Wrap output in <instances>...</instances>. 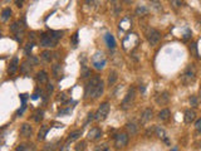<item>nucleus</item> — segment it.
Listing matches in <instances>:
<instances>
[{"label":"nucleus","mask_w":201,"mask_h":151,"mask_svg":"<svg viewBox=\"0 0 201 151\" xmlns=\"http://www.w3.org/2000/svg\"><path fill=\"white\" fill-rule=\"evenodd\" d=\"M195 129H196L199 132H201V118L197 120V121L195 122Z\"/></svg>","instance_id":"41"},{"label":"nucleus","mask_w":201,"mask_h":151,"mask_svg":"<svg viewBox=\"0 0 201 151\" xmlns=\"http://www.w3.org/2000/svg\"><path fill=\"white\" fill-rule=\"evenodd\" d=\"M77 42H78V33H75L73 35V40H72V43H73V47L77 46Z\"/></svg>","instance_id":"43"},{"label":"nucleus","mask_w":201,"mask_h":151,"mask_svg":"<svg viewBox=\"0 0 201 151\" xmlns=\"http://www.w3.org/2000/svg\"><path fill=\"white\" fill-rule=\"evenodd\" d=\"M81 136H82V130H75V131L71 132V133L68 135L67 141H65V146H68L69 144L73 142V141H77V140H78Z\"/></svg>","instance_id":"9"},{"label":"nucleus","mask_w":201,"mask_h":151,"mask_svg":"<svg viewBox=\"0 0 201 151\" xmlns=\"http://www.w3.org/2000/svg\"><path fill=\"white\" fill-rule=\"evenodd\" d=\"M33 47H34V43H28L25 48H24V52H25L26 56H29L30 52H32V49H33Z\"/></svg>","instance_id":"35"},{"label":"nucleus","mask_w":201,"mask_h":151,"mask_svg":"<svg viewBox=\"0 0 201 151\" xmlns=\"http://www.w3.org/2000/svg\"><path fill=\"white\" fill-rule=\"evenodd\" d=\"M128 142V135L127 133H118L114 136V147L116 149H122L127 145Z\"/></svg>","instance_id":"8"},{"label":"nucleus","mask_w":201,"mask_h":151,"mask_svg":"<svg viewBox=\"0 0 201 151\" xmlns=\"http://www.w3.org/2000/svg\"><path fill=\"white\" fill-rule=\"evenodd\" d=\"M146 35H147L148 43H150L151 46H156V44L160 42V39H161L160 32H158L157 29H155V28H150V29H148Z\"/></svg>","instance_id":"5"},{"label":"nucleus","mask_w":201,"mask_h":151,"mask_svg":"<svg viewBox=\"0 0 201 151\" xmlns=\"http://www.w3.org/2000/svg\"><path fill=\"white\" fill-rule=\"evenodd\" d=\"M140 91H141V92H145V87H143V86H142V87H140Z\"/></svg>","instance_id":"50"},{"label":"nucleus","mask_w":201,"mask_h":151,"mask_svg":"<svg viewBox=\"0 0 201 151\" xmlns=\"http://www.w3.org/2000/svg\"><path fill=\"white\" fill-rule=\"evenodd\" d=\"M30 71H32V64L29 62H24V63L20 66V72L23 74H29Z\"/></svg>","instance_id":"20"},{"label":"nucleus","mask_w":201,"mask_h":151,"mask_svg":"<svg viewBox=\"0 0 201 151\" xmlns=\"http://www.w3.org/2000/svg\"><path fill=\"white\" fill-rule=\"evenodd\" d=\"M172 4L176 5V6H181L182 5V1H172Z\"/></svg>","instance_id":"49"},{"label":"nucleus","mask_w":201,"mask_h":151,"mask_svg":"<svg viewBox=\"0 0 201 151\" xmlns=\"http://www.w3.org/2000/svg\"><path fill=\"white\" fill-rule=\"evenodd\" d=\"M170 101V96H168V93L167 92H162V93H160L156 97V103L157 105H166L167 102Z\"/></svg>","instance_id":"13"},{"label":"nucleus","mask_w":201,"mask_h":151,"mask_svg":"<svg viewBox=\"0 0 201 151\" xmlns=\"http://www.w3.org/2000/svg\"><path fill=\"white\" fill-rule=\"evenodd\" d=\"M33 120L35 122H40L41 120H43V111H40V110H38V111L34 113V116H33Z\"/></svg>","instance_id":"28"},{"label":"nucleus","mask_w":201,"mask_h":151,"mask_svg":"<svg viewBox=\"0 0 201 151\" xmlns=\"http://www.w3.org/2000/svg\"><path fill=\"white\" fill-rule=\"evenodd\" d=\"M100 82H102V80H100L99 77H93L89 80V82L87 83V86H86V91H84V96L86 97H91L93 91L97 88V86H98Z\"/></svg>","instance_id":"4"},{"label":"nucleus","mask_w":201,"mask_h":151,"mask_svg":"<svg viewBox=\"0 0 201 151\" xmlns=\"http://www.w3.org/2000/svg\"><path fill=\"white\" fill-rule=\"evenodd\" d=\"M50 92H53V84H48L47 86V93H50Z\"/></svg>","instance_id":"45"},{"label":"nucleus","mask_w":201,"mask_h":151,"mask_svg":"<svg viewBox=\"0 0 201 151\" xmlns=\"http://www.w3.org/2000/svg\"><path fill=\"white\" fill-rule=\"evenodd\" d=\"M103 91H105V83H103V82H100V83L97 86V88L94 91H93V93H92V96L91 97L92 98H98V97H100V96L103 95Z\"/></svg>","instance_id":"15"},{"label":"nucleus","mask_w":201,"mask_h":151,"mask_svg":"<svg viewBox=\"0 0 201 151\" xmlns=\"http://www.w3.org/2000/svg\"><path fill=\"white\" fill-rule=\"evenodd\" d=\"M10 16H12V9L10 8H5L4 10L1 12V20L3 22H6Z\"/></svg>","instance_id":"25"},{"label":"nucleus","mask_w":201,"mask_h":151,"mask_svg":"<svg viewBox=\"0 0 201 151\" xmlns=\"http://www.w3.org/2000/svg\"><path fill=\"white\" fill-rule=\"evenodd\" d=\"M126 129H127V131L130 132L131 135H134V133L137 132V126H136V123H134V122H128L126 125Z\"/></svg>","instance_id":"26"},{"label":"nucleus","mask_w":201,"mask_h":151,"mask_svg":"<svg viewBox=\"0 0 201 151\" xmlns=\"http://www.w3.org/2000/svg\"><path fill=\"white\" fill-rule=\"evenodd\" d=\"M15 151H28V145H25V144H20V145L15 149Z\"/></svg>","instance_id":"39"},{"label":"nucleus","mask_w":201,"mask_h":151,"mask_svg":"<svg viewBox=\"0 0 201 151\" xmlns=\"http://www.w3.org/2000/svg\"><path fill=\"white\" fill-rule=\"evenodd\" d=\"M25 108H26V106H25V105H23V106H22V108H20L19 111H18V115H22V113L24 112V110H25Z\"/></svg>","instance_id":"47"},{"label":"nucleus","mask_w":201,"mask_h":151,"mask_svg":"<svg viewBox=\"0 0 201 151\" xmlns=\"http://www.w3.org/2000/svg\"><path fill=\"white\" fill-rule=\"evenodd\" d=\"M10 30H12V33H14L15 35H18V37H16V40H19V35L22 37L23 33H24V30H25V23L22 22V20H18V22H15V23L12 24Z\"/></svg>","instance_id":"6"},{"label":"nucleus","mask_w":201,"mask_h":151,"mask_svg":"<svg viewBox=\"0 0 201 151\" xmlns=\"http://www.w3.org/2000/svg\"><path fill=\"white\" fill-rule=\"evenodd\" d=\"M32 132H33V130H32V126L29 125V123H23L22 125V127H20V135H22L23 137H30L32 136Z\"/></svg>","instance_id":"11"},{"label":"nucleus","mask_w":201,"mask_h":151,"mask_svg":"<svg viewBox=\"0 0 201 151\" xmlns=\"http://www.w3.org/2000/svg\"><path fill=\"white\" fill-rule=\"evenodd\" d=\"M109 113V103L108 102H105V103H102L97 110V112L94 113V120L96 121H105L107 118V116H108Z\"/></svg>","instance_id":"2"},{"label":"nucleus","mask_w":201,"mask_h":151,"mask_svg":"<svg viewBox=\"0 0 201 151\" xmlns=\"http://www.w3.org/2000/svg\"><path fill=\"white\" fill-rule=\"evenodd\" d=\"M40 46L41 47H45V48H52V47H55L57 46V40L54 39L52 35L49 34H41V38H40Z\"/></svg>","instance_id":"7"},{"label":"nucleus","mask_w":201,"mask_h":151,"mask_svg":"<svg viewBox=\"0 0 201 151\" xmlns=\"http://www.w3.org/2000/svg\"><path fill=\"white\" fill-rule=\"evenodd\" d=\"M40 57L44 62H50L53 59V53H52L50 50H44V52L40 54Z\"/></svg>","instance_id":"23"},{"label":"nucleus","mask_w":201,"mask_h":151,"mask_svg":"<svg viewBox=\"0 0 201 151\" xmlns=\"http://www.w3.org/2000/svg\"><path fill=\"white\" fill-rule=\"evenodd\" d=\"M190 50L194 53V56L195 57H199V53H197V46H196V43H192L191 46H190Z\"/></svg>","instance_id":"36"},{"label":"nucleus","mask_w":201,"mask_h":151,"mask_svg":"<svg viewBox=\"0 0 201 151\" xmlns=\"http://www.w3.org/2000/svg\"><path fill=\"white\" fill-rule=\"evenodd\" d=\"M170 116H171V112H170L168 108H165V110H161L160 113H158V118L161 120V121H166Z\"/></svg>","instance_id":"21"},{"label":"nucleus","mask_w":201,"mask_h":151,"mask_svg":"<svg viewBox=\"0 0 201 151\" xmlns=\"http://www.w3.org/2000/svg\"><path fill=\"white\" fill-rule=\"evenodd\" d=\"M171 151H177V147H174V149H172Z\"/></svg>","instance_id":"51"},{"label":"nucleus","mask_w":201,"mask_h":151,"mask_svg":"<svg viewBox=\"0 0 201 151\" xmlns=\"http://www.w3.org/2000/svg\"><path fill=\"white\" fill-rule=\"evenodd\" d=\"M84 149H86V141L78 142L77 145H75V147H74L75 151H84Z\"/></svg>","instance_id":"33"},{"label":"nucleus","mask_w":201,"mask_h":151,"mask_svg":"<svg viewBox=\"0 0 201 151\" xmlns=\"http://www.w3.org/2000/svg\"><path fill=\"white\" fill-rule=\"evenodd\" d=\"M26 96L25 93H23V95H20V98H22V101H23V105H25V101H26Z\"/></svg>","instance_id":"46"},{"label":"nucleus","mask_w":201,"mask_h":151,"mask_svg":"<svg viewBox=\"0 0 201 151\" xmlns=\"http://www.w3.org/2000/svg\"><path fill=\"white\" fill-rule=\"evenodd\" d=\"M195 118H196V113L194 110H187V111H185V117H183V120H185L186 123H191Z\"/></svg>","instance_id":"17"},{"label":"nucleus","mask_w":201,"mask_h":151,"mask_svg":"<svg viewBox=\"0 0 201 151\" xmlns=\"http://www.w3.org/2000/svg\"><path fill=\"white\" fill-rule=\"evenodd\" d=\"M106 64V59L103 61H93V66H94L96 69H102Z\"/></svg>","instance_id":"27"},{"label":"nucleus","mask_w":201,"mask_h":151,"mask_svg":"<svg viewBox=\"0 0 201 151\" xmlns=\"http://www.w3.org/2000/svg\"><path fill=\"white\" fill-rule=\"evenodd\" d=\"M190 103H191V106H194V107L197 106V97L196 96H192V97L190 98Z\"/></svg>","instance_id":"40"},{"label":"nucleus","mask_w":201,"mask_h":151,"mask_svg":"<svg viewBox=\"0 0 201 151\" xmlns=\"http://www.w3.org/2000/svg\"><path fill=\"white\" fill-rule=\"evenodd\" d=\"M35 80H37L38 83H40V84L47 83V82H48V74H47V72H44V71L38 72L37 76H35Z\"/></svg>","instance_id":"16"},{"label":"nucleus","mask_w":201,"mask_h":151,"mask_svg":"<svg viewBox=\"0 0 201 151\" xmlns=\"http://www.w3.org/2000/svg\"><path fill=\"white\" fill-rule=\"evenodd\" d=\"M91 76V71L87 68V66H82V77L83 78H87Z\"/></svg>","instance_id":"32"},{"label":"nucleus","mask_w":201,"mask_h":151,"mask_svg":"<svg viewBox=\"0 0 201 151\" xmlns=\"http://www.w3.org/2000/svg\"><path fill=\"white\" fill-rule=\"evenodd\" d=\"M134 96H136V90H134L133 87H131L127 92L126 97H124L123 101H122V105H121L122 110H128L131 107V105H132L133 101H134Z\"/></svg>","instance_id":"3"},{"label":"nucleus","mask_w":201,"mask_h":151,"mask_svg":"<svg viewBox=\"0 0 201 151\" xmlns=\"http://www.w3.org/2000/svg\"><path fill=\"white\" fill-rule=\"evenodd\" d=\"M151 118H152V110H151V108H146L143 112H142V115H141V120H140L141 125H145V123H147Z\"/></svg>","instance_id":"12"},{"label":"nucleus","mask_w":201,"mask_h":151,"mask_svg":"<svg viewBox=\"0 0 201 151\" xmlns=\"http://www.w3.org/2000/svg\"><path fill=\"white\" fill-rule=\"evenodd\" d=\"M106 42H107V44H108V47L111 48V49H113L114 47H116V42H114V38H113V35L112 34H106Z\"/></svg>","instance_id":"24"},{"label":"nucleus","mask_w":201,"mask_h":151,"mask_svg":"<svg viewBox=\"0 0 201 151\" xmlns=\"http://www.w3.org/2000/svg\"><path fill=\"white\" fill-rule=\"evenodd\" d=\"M54 150H55V144L54 142H48L43 149V151H54Z\"/></svg>","instance_id":"34"},{"label":"nucleus","mask_w":201,"mask_h":151,"mask_svg":"<svg viewBox=\"0 0 201 151\" xmlns=\"http://www.w3.org/2000/svg\"><path fill=\"white\" fill-rule=\"evenodd\" d=\"M116 80H117V73L114 71H111L109 72V77H108V83L113 84L114 82H116Z\"/></svg>","instance_id":"30"},{"label":"nucleus","mask_w":201,"mask_h":151,"mask_svg":"<svg viewBox=\"0 0 201 151\" xmlns=\"http://www.w3.org/2000/svg\"><path fill=\"white\" fill-rule=\"evenodd\" d=\"M155 133L160 137V139H165V141L168 142V140L166 139V132H165V130L162 127H160V126H155Z\"/></svg>","instance_id":"19"},{"label":"nucleus","mask_w":201,"mask_h":151,"mask_svg":"<svg viewBox=\"0 0 201 151\" xmlns=\"http://www.w3.org/2000/svg\"><path fill=\"white\" fill-rule=\"evenodd\" d=\"M15 4H16V6H19V8H22V6H23V1H22V0H20V1H19V0H16V1H15Z\"/></svg>","instance_id":"48"},{"label":"nucleus","mask_w":201,"mask_h":151,"mask_svg":"<svg viewBox=\"0 0 201 151\" xmlns=\"http://www.w3.org/2000/svg\"><path fill=\"white\" fill-rule=\"evenodd\" d=\"M67 96H65V93H60L59 95V97L57 98V101L58 102H62V103H65V102H67Z\"/></svg>","instance_id":"38"},{"label":"nucleus","mask_w":201,"mask_h":151,"mask_svg":"<svg viewBox=\"0 0 201 151\" xmlns=\"http://www.w3.org/2000/svg\"><path fill=\"white\" fill-rule=\"evenodd\" d=\"M72 112V108H65V110H63V111H59V113L58 115H68V113H71Z\"/></svg>","instance_id":"42"},{"label":"nucleus","mask_w":201,"mask_h":151,"mask_svg":"<svg viewBox=\"0 0 201 151\" xmlns=\"http://www.w3.org/2000/svg\"><path fill=\"white\" fill-rule=\"evenodd\" d=\"M48 34H49V35H52V37H53L54 39L58 42V40H59L60 38H62V34H63V33H62V32H55V30H50V32L48 33Z\"/></svg>","instance_id":"31"},{"label":"nucleus","mask_w":201,"mask_h":151,"mask_svg":"<svg viewBox=\"0 0 201 151\" xmlns=\"http://www.w3.org/2000/svg\"><path fill=\"white\" fill-rule=\"evenodd\" d=\"M94 151H108V146H107V144H102V145L97 146Z\"/></svg>","instance_id":"37"},{"label":"nucleus","mask_w":201,"mask_h":151,"mask_svg":"<svg viewBox=\"0 0 201 151\" xmlns=\"http://www.w3.org/2000/svg\"><path fill=\"white\" fill-rule=\"evenodd\" d=\"M196 80V69H195V64H189V67L186 68V71L183 72V74L181 76V82L185 86L191 84L192 82H195Z\"/></svg>","instance_id":"1"},{"label":"nucleus","mask_w":201,"mask_h":151,"mask_svg":"<svg viewBox=\"0 0 201 151\" xmlns=\"http://www.w3.org/2000/svg\"><path fill=\"white\" fill-rule=\"evenodd\" d=\"M52 72H53V76L55 78H59L62 76V66L58 64V63H55L53 66V68H52Z\"/></svg>","instance_id":"22"},{"label":"nucleus","mask_w":201,"mask_h":151,"mask_svg":"<svg viewBox=\"0 0 201 151\" xmlns=\"http://www.w3.org/2000/svg\"><path fill=\"white\" fill-rule=\"evenodd\" d=\"M18 67H19V59H18V57H14L12 62H10V64H9V68H8V72H9V74H14L16 71H18Z\"/></svg>","instance_id":"14"},{"label":"nucleus","mask_w":201,"mask_h":151,"mask_svg":"<svg viewBox=\"0 0 201 151\" xmlns=\"http://www.w3.org/2000/svg\"><path fill=\"white\" fill-rule=\"evenodd\" d=\"M100 136H102V131H100V129L93 127V129H91V131L88 132V136L87 137L91 140V141H96V140H98Z\"/></svg>","instance_id":"10"},{"label":"nucleus","mask_w":201,"mask_h":151,"mask_svg":"<svg viewBox=\"0 0 201 151\" xmlns=\"http://www.w3.org/2000/svg\"><path fill=\"white\" fill-rule=\"evenodd\" d=\"M48 131H49V126H48V125L41 126L40 130H39V132H38V140H39V141H41V140L45 139Z\"/></svg>","instance_id":"18"},{"label":"nucleus","mask_w":201,"mask_h":151,"mask_svg":"<svg viewBox=\"0 0 201 151\" xmlns=\"http://www.w3.org/2000/svg\"><path fill=\"white\" fill-rule=\"evenodd\" d=\"M147 13H148V9L146 8V6H138V8L136 9L137 15H146Z\"/></svg>","instance_id":"29"},{"label":"nucleus","mask_w":201,"mask_h":151,"mask_svg":"<svg viewBox=\"0 0 201 151\" xmlns=\"http://www.w3.org/2000/svg\"><path fill=\"white\" fill-rule=\"evenodd\" d=\"M28 62H29L30 64H37V63H38V59H37V58H34V57L30 56V58L28 59Z\"/></svg>","instance_id":"44"}]
</instances>
